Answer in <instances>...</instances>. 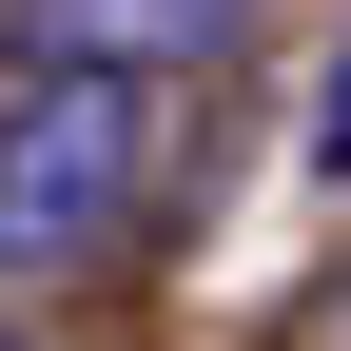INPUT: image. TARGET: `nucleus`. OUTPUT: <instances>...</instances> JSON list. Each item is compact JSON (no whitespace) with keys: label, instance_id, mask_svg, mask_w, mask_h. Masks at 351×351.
Segmentation results:
<instances>
[{"label":"nucleus","instance_id":"f257e3e1","mask_svg":"<svg viewBox=\"0 0 351 351\" xmlns=\"http://www.w3.org/2000/svg\"><path fill=\"white\" fill-rule=\"evenodd\" d=\"M156 195V78H0V274H78Z\"/></svg>","mask_w":351,"mask_h":351},{"label":"nucleus","instance_id":"f03ea898","mask_svg":"<svg viewBox=\"0 0 351 351\" xmlns=\"http://www.w3.org/2000/svg\"><path fill=\"white\" fill-rule=\"evenodd\" d=\"M234 39V0H0V78H176Z\"/></svg>","mask_w":351,"mask_h":351},{"label":"nucleus","instance_id":"7ed1b4c3","mask_svg":"<svg viewBox=\"0 0 351 351\" xmlns=\"http://www.w3.org/2000/svg\"><path fill=\"white\" fill-rule=\"evenodd\" d=\"M293 156H313L332 195H351V39H332V78H313V137H293Z\"/></svg>","mask_w":351,"mask_h":351},{"label":"nucleus","instance_id":"20e7f679","mask_svg":"<svg viewBox=\"0 0 351 351\" xmlns=\"http://www.w3.org/2000/svg\"><path fill=\"white\" fill-rule=\"evenodd\" d=\"M0 351H39V332H20V313H0Z\"/></svg>","mask_w":351,"mask_h":351}]
</instances>
